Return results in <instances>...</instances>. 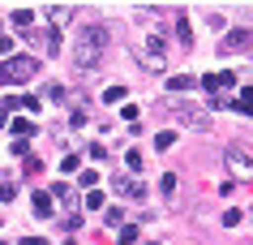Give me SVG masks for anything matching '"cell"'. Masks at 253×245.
Listing matches in <instances>:
<instances>
[{"instance_id": "6da1fadb", "label": "cell", "mask_w": 253, "mask_h": 245, "mask_svg": "<svg viewBox=\"0 0 253 245\" xmlns=\"http://www.w3.org/2000/svg\"><path fill=\"white\" fill-rule=\"evenodd\" d=\"M103 56H107V26L103 22H86V26L73 35V65L90 73Z\"/></svg>"}, {"instance_id": "7a4b0ae2", "label": "cell", "mask_w": 253, "mask_h": 245, "mask_svg": "<svg viewBox=\"0 0 253 245\" xmlns=\"http://www.w3.org/2000/svg\"><path fill=\"white\" fill-rule=\"evenodd\" d=\"M35 69H39L35 56H9V60L0 65V86H22V82L35 78Z\"/></svg>"}, {"instance_id": "3957f363", "label": "cell", "mask_w": 253, "mask_h": 245, "mask_svg": "<svg viewBox=\"0 0 253 245\" xmlns=\"http://www.w3.org/2000/svg\"><path fill=\"white\" fill-rule=\"evenodd\" d=\"M227 168H232V172H236V177H245V181H253V155H245V150L240 147H227Z\"/></svg>"}, {"instance_id": "277c9868", "label": "cell", "mask_w": 253, "mask_h": 245, "mask_svg": "<svg viewBox=\"0 0 253 245\" xmlns=\"http://www.w3.org/2000/svg\"><path fill=\"white\" fill-rule=\"evenodd\" d=\"M240 48H253V30L249 26H236L232 35H223V43H219V52H223V56L240 52Z\"/></svg>"}, {"instance_id": "5b68a950", "label": "cell", "mask_w": 253, "mask_h": 245, "mask_svg": "<svg viewBox=\"0 0 253 245\" xmlns=\"http://www.w3.org/2000/svg\"><path fill=\"white\" fill-rule=\"evenodd\" d=\"M112 190H116L120 198H146V185H142V181H133V177H125V172H120V177H112Z\"/></svg>"}, {"instance_id": "8992f818", "label": "cell", "mask_w": 253, "mask_h": 245, "mask_svg": "<svg viewBox=\"0 0 253 245\" xmlns=\"http://www.w3.org/2000/svg\"><path fill=\"white\" fill-rule=\"evenodd\" d=\"M202 86H206V95H211V91H232V86H236V73L223 69V73H214V78H202Z\"/></svg>"}, {"instance_id": "52a82bcc", "label": "cell", "mask_w": 253, "mask_h": 245, "mask_svg": "<svg viewBox=\"0 0 253 245\" xmlns=\"http://www.w3.org/2000/svg\"><path fill=\"white\" fill-rule=\"evenodd\" d=\"M176 121H185V125H193V129H206V116H202L198 108H189V103H176Z\"/></svg>"}, {"instance_id": "ba28073f", "label": "cell", "mask_w": 253, "mask_h": 245, "mask_svg": "<svg viewBox=\"0 0 253 245\" xmlns=\"http://www.w3.org/2000/svg\"><path fill=\"white\" fill-rule=\"evenodd\" d=\"M30 202H35V215H39V219H47V215H52V194H35Z\"/></svg>"}, {"instance_id": "9c48e42d", "label": "cell", "mask_w": 253, "mask_h": 245, "mask_svg": "<svg viewBox=\"0 0 253 245\" xmlns=\"http://www.w3.org/2000/svg\"><path fill=\"white\" fill-rule=\"evenodd\" d=\"M176 39H180V48H189V43H193V30H189L185 13H176Z\"/></svg>"}, {"instance_id": "30bf717a", "label": "cell", "mask_w": 253, "mask_h": 245, "mask_svg": "<svg viewBox=\"0 0 253 245\" xmlns=\"http://www.w3.org/2000/svg\"><path fill=\"white\" fill-rule=\"evenodd\" d=\"M193 86H198V78H189V73H176V78L168 82V91H172V95H176V91H193Z\"/></svg>"}, {"instance_id": "8fae6325", "label": "cell", "mask_w": 253, "mask_h": 245, "mask_svg": "<svg viewBox=\"0 0 253 245\" xmlns=\"http://www.w3.org/2000/svg\"><path fill=\"white\" fill-rule=\"evenodd\" d=\"M30 134H35V125H30L26 116H17V121H13V138H17V142H26Z\"/></svg>"}, {"instance_id": "7c38bea8", "label": "cell", "mask_w": 253, "mask_h": 245, "mask_svg": "<svg viewBox=\"0 0 253 245\" xmlns=\"http://www.w3.org/2000/svg\"><path fill=\"white\" fill-rule=\"evenodd\" d=\"M43 48H47V56L60 52V30H43Z\"/></svg>"}, {"instance_id": "4fadbf2b", "label": "cell", "mask_w": 253, "mask_h": 245, "mask_svg": "<svg viewBox=\"0 0 253 245\" xmlns=\"http://www.w3.org/2000/svg\"><path fill=\"white\" fill-rule=\"evenodd\" d=\"M47 17L60 26V22H69V17H73V9H69V4H52V9H47Z\"/></svg>"}, {"instance_id": "5bb4252c", "label": "cell", "mask_w": 253, "mask_h": 245, "mask_svg": "<svg viewBox=\"0 0 253 245\" xmlns=\"http://www.w3.org/2000/svg\"><path fill=\"white\" fill-rule=\"evenodd\" d=\"M232 108H236V112H245V116H253V91H245L240 99H232Z\"/></svg>"}, {"instance_id": "9a60e30c", "label": "cell", "mask_w": 253, "mask_h": 245, "mask_svg": "<svg viewBox=\"0 0 253 245\" xmlns=\"http://www.w3.org/2000/svg\"><path fill=\"white\" fill-rule=\"evenodd\" d=\"M13 26H35V13L30 9H13Z\"/></svg>"}, {"instance_id": "2e32d148", "label": "cell", "mask_w": 253, "mask_h": 245, "mask_svg": "<svg viewBox=\"0 0 253 245\" xmlns=\"http://www.w3.org/2000/svg\"><path fill=\"white\" fill-rule=\"evenodd\" d=\"M240 219H245V215H240V206H232V211H223V224H227V228H236Z\"/></svg>"}, {"instance_id": "e0dca14e", "label": "cell", "mask_w": 253, "mask_h": 245, "mask_svg": "<svg viewBox=\"0 0 253 245\" xmlns=\"http://www.w3.org/2000/svg\"><path fill=\"white\" fill-rule=\"evenodd\" d=\"M103 99H107V103H116V99H125V86H107V95H103Z\"/></svg>"}, {"instance_id": "ac0fdd59", "label": "cell", "mask_w": 253, "mask_h": 245, "mask_svg": "<svg viewBox=\"0 0 253 245\" xmlns=\"http://www.w3.org/2000/svg\"><path fill=\"white\" fill-rule=\"evenodd\" d=\"M94 181H99V172H94V168H86V172H82V185H86V190H94Z\"/></svg>"}, {"instance_id": "d6986e66", "label": "cell", "mask_w": 253, "mask_h": 245, "mask_svg": "<svg viewBox=\"0 0 253 245\" xmlns=\"http://www.w3.org/2000/svg\"><path fill=\"white\" fill-rule=\"evenodd\" d=\"M86 206H90V211H99V206H107V198H103V194H90V198H86Z\"/></svg>"}, {"instance_id": "ffe728a7", "label": "cell", "mask_w": 253, "mask_h": 245, "mask_svg": "<svg viewBox=\"0 0 253 245\" xmlns=\"http://www.w3.org/2000/svg\"><path fill=\"white\" fill-rule=\"evenodd\" d=\"M9 52H13V39H9V35H0V56L9 60Z\"/></svg>"}, {"instance_id": "44dd1931", "label": "cell", "mask_w": 253, "mask_h": 245, "mask_svg": "<svg viewBox=\"0 0 253 245\" xmlns=\"http://www.w3.org/2000/svg\"><path fill=\"white\" fill-rule=\"evenodd\" d=\"M22 245H47V241H43V237H26Z\"/></svg>"}, {"instance_id": "7402d4cb", "label": "cell", "mask_w": 253, "mask_h": 245, "mask_svg": "<svg viewBox=\"0 0 253 245\" xmlns=\"http://www.w3.org/2000/svg\"><path fill=\"white\" fill-rule=\"evenodd\" d=\"M146 245H159V241H146Z\"/></svg>"}, {"instance_id": "603a6c76", "label": "cell", "mask_w": 253, "mask_h": 245, "mask_svg": "<svg viewBox=\"0 0 253 245\" xmlns=\"http://www.w3.org/2000/svg\"><path fill=\"white\" fill-rule=\"evenodd\" d=\"M0 245H9V241H0Z\"/></svg>"}]
</instances>
